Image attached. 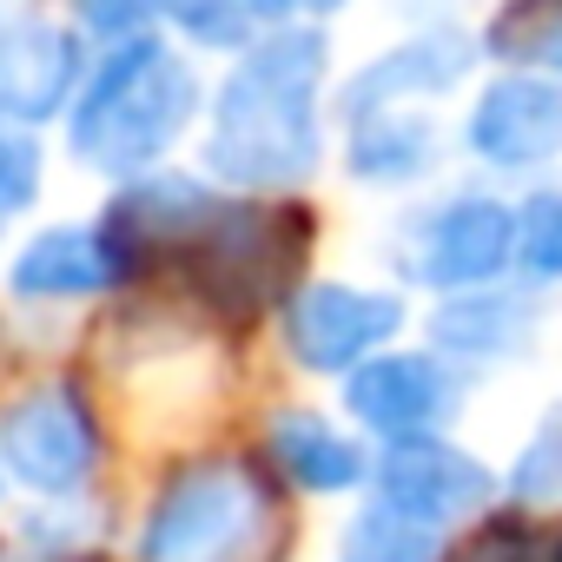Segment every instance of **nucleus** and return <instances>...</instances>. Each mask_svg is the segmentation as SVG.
I'll use <instances>...</instances> for the list:
<instances>
[{"mask_svg":"<svg viewBox=\"0 0 562 562\" xmlns=\"http://www.w3.org/2000/svg\"><path fill=\"white\" fill-rule=\"evenodd\" d=\"M437 536L443 529H424L384 503H371L351 529H345V562H437Z\"/></svg>","mask_w":562,"mask_h":562,"instance_id":"nucleus-18","label":"nucleus"},{"mask_svg":"<svg viewBox=\"0 0 562 562\" xmlns=\"http://www.w3.org/2000/svg\"><path fill=\"white\" fill-rule=\"evenodd\" d=\"M490 47L509 54V60H529V67H542V74H562V0H536V8L496 21Z\"/></svg>","mask_w":562,"mask_h":562,"instance_id":"nucleus-19","label":"nucleus"},{"mask_svg":"<svg viewBox=\"0 0 562 562\" xmlns=\"http://www.w3.org/2000/svg\"><path fill=\"white\" fill-rule=\"evenodd\" d=\"M509 265H522L536 285L562 278V192L542 186L509 212Z\"/></svg>","mask_w":562,"mask_h":562,"instance_id":"nucleus-17","label":"nucleus"},{"mask_svg":"<svg viewBox=\"0 0 562 562\" xmlns=\"http://www.w3.org/2000/svg\"><path fill=\"white\" fill-rule=\"evenodd\" d=\"M74 8H80V21H87L93 34H106V41H139L146 21H153V0H74Z\"/></svg>","mask_w":562,"mask_h":562,"instance_id":"nucleus-23","label":"nucleus"},{"mask_svg":"<svg viewBox=\"0 0 562 562\" xmlns=\"http://www.w3.org/2000/svg\"><path fill=\"white\" fill-rule=\"evenodd\" d=\"M331 47L318 27H278L212 100V139L205 159L232 192H292L318 172L325 133H318V87H325Z\"/></svg>","mask_w":562,"mask_h":562,"instance_id":"nucleus-1","label":"nucleus"},{"mask_svg":"<svg viewBox=\"0 0 562 562\" xmlns=\"http://www.w3.org/2000/svg\"><path fill=\"white\" fill-rule=\"evenodd\" d=\"M258 522V490L238 463L179 470L139 536V562H232Z\"/></svg>","mask_w":562,"mask_h":562,"instance_id":"nucleus-4","label":"nucleus"},{"mask_svg":"<svg viewBox=\"0 0 562 562\" xmlns=\"http://www.w3.org/2000/svg\"><path fill=\"white\" fill-rule=\"evenodd\" d=\"M437 159H443V139H437V126H430L424 113L384 106V113L351 120V146H345L351 179H371V186H417Z\"/></svg>","mask_w":562,"mask_h":562,"instance_id":"nucleus-16","label":"nucleus"},{"mask_svg":"<svg viewBox=\"0 0 562 562\" xmlns=\"http://www.w3.org/2000/svg\"><path fill=\"white\" fill-rule=\"evenodd\" d=\"M397 271L424 292H476L509 271V205L490 192H457L411 212L397 232Z\"/></svg>","mask_w":562,"mask_h":562,"instance_id":"nucleus-5","label":"nucleus"},{"mask_svg":"<svg viewBox=\"0 0 562 562\" xmlns=\"http://www.w3.org/2000/svg\"><path fill=\"white\" fill-rule=\"evenodd\" d=\"M199 113L192 67L159 41H120L113 60L80 87L74 100V159L113 179H139L172 153V139Z\"/></svg>","mask_w":562,"mask_h":562,"instance_id":"nucleus-2","label":"nucleus"},{"mask_svg":"<svg viewBox=\"0 0 562 562\" xmlns=\"http://www.w3.org/2000/svg\"><path fill=\"white\" fill-rule=\"evenodd\" d=\"M299 8H312V14H331V8H345V0H299Z\"/></svg>","mask_w":562,"mask_h":562,"instance_id":"nucleus-25","label":"nucleus"},{"mask_svg":"<svg viewBox=\"0 0 562 562\" xmlns=\"http://www.w3.org/2000/svg\"><path fill=\"white\" fill-rule=\"evenodd\" d=\"M529 338H536V305L522 292H496V285L450 292L430 318V345L443 364H503V358L529 351Z\"/></svg>","mask_w":562,"mask_h":562,"instance_id":"nucleus-14","label":"nucleus"},{"mask_svg":"<svg viewBox=\"0 0 562 562\" xmlns=\"http://www.w3.org/2000/svg\"><path fill=\"white\" fill-rule=\"evenodd\" d=\"M292 8H299V0H238V14H245V21H285Z\"/></svg>","mask_w":562,"mask_h":562,"instance_id":"nucleus-24","label":"nucleus"},{"mask_svg":"<svg viewBox=\"0 0 562 562\" xmlns=\"http://www.w3.org/2000/svg\"><path fill=\"white\" fill-rule=\"evenodd\" d=\"M179 245L192 251V285L212 305L251 318L258 305H271L292 285V271L305 258V218L292 205H225L218 199L205 225L186 232Z\"/></svg>","mask_w":562,"mask_h":562,"instance_id":"nucleus-3","label":"nucleus"},{"mask_svg":"<svg viewBox=\"0 0 562 562\" xmlns=\"http://www.w3.org/2000/svg\"><path fill=\"white\" fill-rule=\"evenodd\" d=\"M271 463L285 470L299 490H312V496H338V490H358L371 476V457L338 424H325L312 411L271 417Z\"/></svg>","mask_w":562,"mask_h":562,"instance_id":"nucleus-15","label":"nucleus"},{"mask_svg":"<svg viewBox=\"0 0 562 562\" xmlns=\"http://www.w3.org/2000/svg\"><path fill=\"white\" fill-rule=\"evenodd\" d=\"M133 278V238L120 225H54L21 245L8 285L21 299H100Z\"/></svg>","mask_w":562,"mask_h":562,"instance_id":"nucleus-11","label":"nucleus"},{"mask_svg":"<svg viewBox=\"0 0 562 562\" xmlns=\"http://www.w3.org/2000/svg\"><path fill=\"white\" fill-rule=\"evenodd\" d=\"M404 331V299L358 285H305L285 312V345L305 371L345 378Z\"/></svg>","mask_w":562,"mask_h":562,"instance_id":"nucleus-7","label":"nucleus"},{"mask_svg":"<svg viewBox=\"0 0 562 562\" xmlns=\"http://www.w3.org/2000/svg\"><path fill=\"white\" fill-rule=\"evenodd\" d=\"M153 14L179 21L192 41L205 47H238L245 41V14H238V0H153Z\"/></svg>","mask_w":562,"mask_h":562,"instance_id":"nucleus-22","label":"nucleus"},{"mask_svg":"<svg viewBox=\"0 0 562 562\" xmlns=\"http://www.w3.org/2000/svg\"><path fill=\"white\" fill-rule=\"evenodd\" d=\"M463 146L496 172H536L562 159V80L555 74L490 80L463 120Z\"/></svg>","mask_w":562,"mask_h":562,"instance_id":"nucleus-9","label":"nucleus"},{"mask_svg":"<svg viewBox=\"0 0 562 562\" xmlns=\"http://www.w3.org/2000/svg\"><path fill=\"white\" fill-rule=\"evenodd\" d=\"M80 93V41L54 21L0 27V120L41 126Z\"/></svg>","mask_w":562,"mask_h":562,"instance_id":"nucleus-12","label":"nucleus"},{"mask_svg":"<svg viewBox=\"0 0 562 562\" xmlns=\"http://www.w3.org/2000/svg\"><path fill=\"white\" fill-rule=\"evenodd\" d=\"M345 404L378 437H437L457 417V378L437 351H378L345 371Z\"/></svg>","mask_w":562,"mask_h":562,"instance_id":"nucleus-10","label":"nucleus"},{"mask_svg":"<svg viewBox=\"0 0 562 562\" xmlns=\"http://www.w3.org/2000/svg\"><path fill=\"white\" fill-rule=\"evenodd\" d=\"M378 503L424 522V529H450L457 516H476L490 503V470L476 457H463L443 437H391V450L371 463Z\"/></svg>","mask_w":562,"mask_h":562,"instance_id":"nucleus-8","label":"nucleus"},{"mask_svg":"<svg viewBox=\"0 0 562 562\" xmlns=\"http://www.w3.org/2000/svg\"><path fill=\"white\" fill-rule=\"evenodd\" d=\"M93 457H100L93 411L74 384H41L0 417V463H8L14 483H27L41 496L80 490L93 476Z\"/></svg>","mask_w":562,"mask_h":562,"instance_id":"nucleus-6","label":"nucleus"},{"mask_svg":"<svg viewBox=\"0 0 562 562\" xmlns=\"http://www.w3.org/2000/svg\"><path fill=\"white\" fill-rule=\"evenodd\" d=\"M470 67H476V41L463 27H424V34L397 41L391 54H378L345 87V113L364 120V113H384V106H404V100H424V93H450Z\"/></svg>","mask_w":562,"mask_h":562,"instance_id":"nucleus-13","label":"nucleus"},{"mask_svg":"<svg viewBox=\"0 0 562 562\" xmlns=\"http://www.w3.org/2000/svg\"><path fill=\"white\" fill-rule=\"evenodd\" d=\"M509 496H516V503H549V496H562V411H549V417L536 424V437L522 443V457H516V470H509Z\"/></svg>","mask_w":562,"mask_h":562,"instance_id":"nucleus-20","label":"nucleus"},{"mask_svg":"<svg viewBox=\"0 0 562 562\" xmlns=\"http://www.w3.org/2000/svg\"><path fill=\"white\" fill-rule=\"evenodd\" d=\"M450 562H542V536L529 516H483Z\"/></svg>","mask_w":562,"mask_h":562,"instance_id":"nucleus-21","label":"nucleus"}]
</instances>
